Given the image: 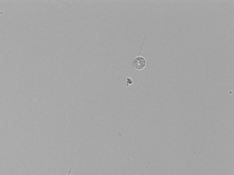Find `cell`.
<instances>
[{"instance_id": "1", "label": "cell", "mask_w": 234, "mask_h": 175, "mask_svg": "<svg viewBox=\"0 0 234 175\" xmlns=\"http://www.w3.org/2000/svg\"><path fill=\"white\" fill-rule=\"evenodd\" d=\"M133 65L134 68L137 70H143L146 67V61L145 58L142 57H137L133 60Z\"/></svg>"}]
</instances>
